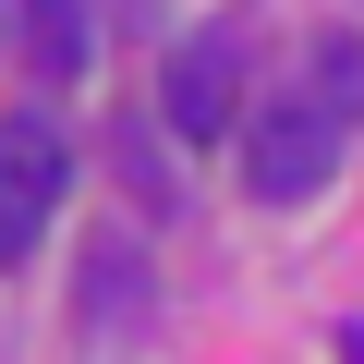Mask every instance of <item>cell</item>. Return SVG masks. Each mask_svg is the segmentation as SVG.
Returning <instances> with one entry per match:
<instances>
[{
  "mask_svg": "<svg viewBox=\"0 0 364 364\" xmlns=\"http://www.w3.org/2000/svg\"><path fill=\"white\" fill-rule=\"evenodd\" d=\"M328 170H340V122L316 109V97H279V109H255V134H243V182L267 207H304V195H328Z\"/></svg>",
  "mask_w": 364,
  "mask_h": 364,
  "instance_id": "obj_1",
  "label": "cell"
},
{
  "mask_svg": "<svg viewBox=\"0 0 364 364\" xmlns=\"http://www.w3.org/2000/svg\"><path fill=\"white\" fill-rule=\"evenodd\" d=\"M61 182H73V158L49 122H0V267L37 255V231L61 219Z\"/></svg>",
  "mask_w": 364,
  "mask_h": 364,
  "instance_id": "obj_2",
  "label": "cell"
},
{
  "mask_svg": "<svg viewBox=\"0 0 364 364\" xmlns=\"http://www.w3.org/2000/svg\"><path fill=\"white\" fill-rule=\"evenodd\" d=\"M231 85H243V37L231 25H207V37H182L170 49V85H158V109H170V134H231Z\"/></svg>",
  "mask_w": 364,
  "mask_h": 364,
  "instance_id": "obj_3",
  "label": "cell"
},
{
  "mask_svg": "<svg viewBox=\"0 0 364 364\" xmlns=\"http://www.w3.org/2000/svg\"><path fill=\"white\" fill-rule=\"evenodd\" d=\"M25 73L37 85H73L85 73V0H25Z\"/></svg>",
  "mask_w": 364,
  "mask_h": 364,
  "instance_id": "obj_4",
  "label": "cell"
},
{
  "mask_svg": "<svg viewBox=\"0 0 364 364\" xmlns=\"http://www.w3.org/2000/svg\"><path fill=\"white\" fill-rule=\"evenodd\" d=\"M316 109L364 122V37H316Z\"/></svg>",
  "mask_w": 364,
  "mask_h": 364,
  "instance_id": "obj_5",
  "label": "cell"
},
{
  "mask_svg": "<svg viewBox=\"0 0 364 364\" xmlns=\"http://www.w3.org/2000/svg\"><path fill=\"white\" fill-rule=\"evenodd\" d=\"M340 364H364V328H340Z\"/></svg>",
  "mask_w": 364,
  "mask_h": 364,
  "instance_id": "obj_6",
  "label": "cell"
}]
</instances>
